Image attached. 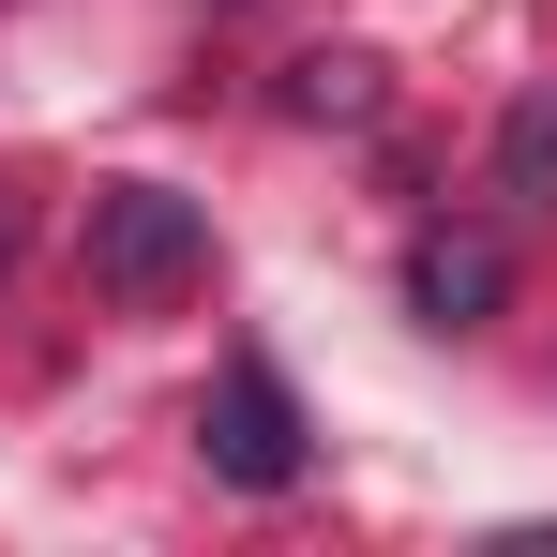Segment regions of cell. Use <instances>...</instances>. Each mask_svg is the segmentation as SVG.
<instances>
[{
  "label": "cell",
  "instance_id": "obj_1",
  "mask_svg": "<svg viewBox=\"0 0 557 557\" xmlns=\"http://www.w3.org/2000/svg\"><path fill=\"white\" fill-rule=\"evenodd\" d=\"M76 257H91L106 301H182V286L211 272V211H196L182 182H106L91 226H76Z\"/></svg>",
  "mask_w": 557,
  "mask_h": 557
},
{
  "label": "cell",
  "instance_id": "obj_2",
  "mask_svg": "<svg viewBox=\"0 0 557 557\" xmlns=\"http://www.w3.org/2000/svg\"><path fill=\"white\" fill-rule=\"evenodd\" d=\"M196 453H211V482H242V497H286V482H301V453H317V437H301V407H286V376L257 362V347L211 376V407H196Z\"/></svg>",
  "mask_w": 557,
  "mask_h": 557
},
{
  "label": "cell",
  "instance_id": "obj_3",
  "mask_svg": "<svg viewBox=\"0 0 557 557\" xmlns=\"http://www.w3.org/2000/svg\"><path fill=\"white\" fill-rule=\"evenodd\" d=\"M497 286H512V257H497L482 226H422V242H407V317H422V332H482Z\"/></svg>",
  "mask_w": 557,
  "mask_h": 557
},
{
  "label": "cell",
  "instance_id": "obj_4",
  "mask_svg": "<svg viewBox=\"0 0 557 557\" xmlns=\"http://www.w3.org/2000/svg\"><path fill=\"white\" fill-rule=\"evenodd\" d=\"M497 196L512 211H557V76H528L512 121H497Z\"/></svg>",
  "mask_w": 557,
  "mask_h": 557
},
{
  "label": "cell",
  "instance_id": "obj_5",
  "mask_svg": "<svg viewBox=\"0 0 557 557\" xmlns=\"http://www.w3.org/2000/svg\"><path fill=\"white\" fill-rule=\"evenodd\" d=\"M286 106H301V121H376V61L362 46H317V61L286 76Z\"/></svg>",
  "mask_w": 557,
  "mask_h": 557
},
{
  "label": "cell",
  "instance_id": "obj_6",
  "mask_svg": "<svg viewBox=\"0 0 557 557\" xmlns=\"http://www.w3.org/2000/svg\"><path fill=\"white\" fill-rule=\"evenodd\" d=\"M0 257H15V242H0Z\"/></svg>",
  "mask_w": 557,
  "mask_h": 557
},
{
  "label": "cell",
  "instance_id": "obj_7",
  "mask_svg": "<svg viewBox=\"0 0 557 557\" xmlns=\"http://www.w3.org/2000/svg\"><path fill=\"white\" fill-rule=\"evenodd\" d=\"M211 15H226V0H211Z\"/></svg>",
  "mask_w": 557,
  "mask_h": 557
}]
</instances>
